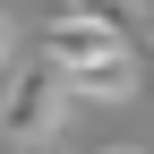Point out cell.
<instances>
[{
    "instance_id": "2",
    "label": "cell",
    "mask_w": 154,
    "mask_h": 154,
    "mask_svg": "<svg viewBox=\"0 0 154 154\" xmlns=\"http://www.w3.org/2000/svg\"><path fill=\"white\" fill-rule=\"evenodd\" d=\"M69 103H77L69 77L51 69V60H26L9 86H0V137H9V146H43V137H60Z\"/></svg>"
},
{
    "instance_id": "3",
    "label": "cell",
    "mask_w": 154,
    "mask_h": 154,
    "mask_svg": "<svg viewBox=\"0 0 154 154\" xmlns=\"http://www.w3.org/2000/svg\"><path fill=\"white\" fill-rule=\"evenodd\" d=\"M69 17H86V26H111V34H137V17H146V0H60Z\"/></svg>"
},
{
    "instance_id": "4",
    "label": "cell",
    "mask_w": 154,
    "mask_h": 154,
    "mask_svg": "<svg viewBox=\"0 0 154 154\" xmlns=\"http://www.w3.org/2000/svg\"><path fill=\"white\" fill-rule=\"evenodd\" d=\"M9 60H17V17H9V9H0V77H17Z\"/></svg>"
},
{
    "instance_id": "5",
    "label": "cell",
    "mask_w": 154,
    "mask_h": 154,
    "mask_svg": "<svg viewBox=\"0 0 154 154\" xmlns=\"http://www.w3.org/2000/svg\"><path fill=\"white\" fill-rule=\"evenodd\" d=\"M103 154H146V146H103Z\"/></svg>"
},
{
    "instance_id": "1",
    "label": "cell",
    "mask_w": 154,
    "mask_h": 154,
    "mask_svg": "<svg viewBox=\"0 0 154 154\" xmlns=\"http://www.w3.org/2000/svg\"><path fill=\"white\" fill-rule=\"evenodd\" d=\"M43 60L69 77L77 103H128V94H137V51H128V34L86 26V17H69V9L43 26Z\"/></svg>"
}]
</instances>
